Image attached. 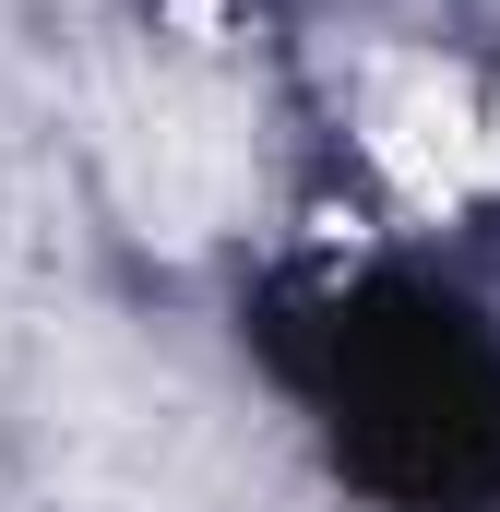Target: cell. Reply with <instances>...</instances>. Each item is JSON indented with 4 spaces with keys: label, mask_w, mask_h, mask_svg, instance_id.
Returning a JSON list of instances; mask_svg holds the SVG:
<instances>
[{
    "label": "cell",
    "mask_w": 500,
    "mask_h": 512,
    "mask_svg": "<svg viewBox=\"0 0 500 512\" xmlns=\"http://www.w3.org/2000/svg\"><path fill=\"white\" fill-rule=\"evenodd\" d=\"M108 167L155 239H215L250 191V131L215 60H143L108 96Z\"/></svg>",
    "instance_id": "6da1fadb"
},
{
    "label": "cell",
    "mask_w": 500,
    "mask_h": 512,
    "mask_svg": "<svg viewBox=\"0 0 500 512\" xmlns=\"http://www.w3.org/2000/svg\"><path fill=\"white\" fill-rule=\"evenodd\" d=\"M370 155L417 203L489 191L500 179V108H477V84L453 60H381L370 72Z\"/></svg>",
    "instance_id": "7a4b0ae2"
}]
</instances>
